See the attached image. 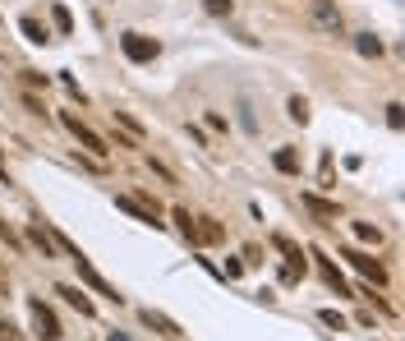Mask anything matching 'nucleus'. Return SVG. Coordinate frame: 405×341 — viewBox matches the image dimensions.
<instances>
[{"label":"nucleus","instance_id":"1","mask_svg":"<svg viewBox=\"0 0 405 341\" xmlns=\"http://www.w3.org/2000/svg\"><path fill=\"white\" fill-rule=\"evenodd\" d=\"M115 208L120 212H134L138 221H148V226H162V208H157V198H148V194H115Z\"/></svg>","mask_w":405,"mask_h":341},{"label":"nucleus","instance_id":"2","mask_svg":"<svg viewBox=\"0 0 405 341\" xmlns=\"http://www.w3.org/2000/svg\"><path fill=\"white\" fill-rule=\"evenodd\" d=\"M308 23H313L318 33L341 37V10L332 5V0H313V5H308Z\"/></svg>","mask_w":405,"mask_h":341},{"label":"nucleus","instance_id":"3","mask_svg":"<svg viewBox=\"0 0 405 341\" xmlns=\"http://www.w3.org/2000/svg\"><path fill=\"white\" fill-rule=\"evenodd\" d=\"M28 309H33V332H37L42 341H60V337H65V332H60V319H55V309H51V305L33 300Z\"/></svg>","mask_w":405,"mask_h":341},{"label":"nucleus","instance_id":"4","mask_svg":"<svg viewBox=\"0 0 405 341\" xmlns=\"http://www.w3.org/2000/svg\"><path fill=\"white\" fill-rule=\"evenodd\" d=\"M120 46H125V55H129L134 65H148V60H157V51H162L152 37H143V33H125Z\"/></svg>","mask_w":405,"mask_h":341},{"label":"nucleus","instance_id":"5","mask_svg":"<svg viewBox=\"0 0 405 341\" xmlns=\"http://www.w3.org/2000/svg\"><path fill=\"white\" fill-rule=\"evenodd\" d=\"M74 263H78V277H83V281H88V286L97 291V295H106V300H115V305H120V291L111 286V281H106V277H101L97 267L88 263V258H83V253H74Z\"/></svg>","mask_w":405,"mask_h":341},{"label":"nucleus","instance_id":"6","mask_svg":"<svg viewBox=\"0 0 405 341\" xmlns=\"http://www.w3.org/2000/svg\"><path fill=\"white\" fill-rule=\"evenodd\" d=\"M60 120H65V130L74 134V139H78V144H83V148H88V153H97V157L106 153V144H101V134H92L88 125H83V120H78V116H74V111H65Z\"/></svg>","mask_w":405,"mask_h":341},{"label":"nucleus","instance_id":"7","mask_svg":"<svg viewBox=\"0 0 405 341\" xmlns=\"http://www.w3.org/2000/svg\"><path fill=\"white\" fill-rule=\"evenodd\" d=\"M341 258H350V267H360V272L369 277L373 286H383V281H387L383 263H378V258H373V253H360V249H341Z\"/></svg>","mask_w":405,"mask_h":341},{"label":"nucleus","instance_id":"8","mask_svg":"<svg viewBox=\"0 0 405 341\" xmlns=\"http://www.w3.org/2000/svg\"><path fill=\"white\" fill-rule=\"evenodd\" d=\"M138 319H143V323H148V328H152V332H162V337H171V341H176V337H180V323H176V319H166L162 309H143Z\"/></svg>","mask_w":405,"mask_h":341},{"label":"nucleus","instance_id":"9","mask_svg":"<svg viewBox=\"0 0 405 341\" xmlns=\"http://www.w3.org/2000/svg\"><path fill=\"white\" fill-rule=\"evenodd\" d=\"M318 258V272H322V281H327L332 291H336V295H350V286H346V277L336 272V263H332V258H322V253H313Z\"/></svg>","mask_w":405,"mask_h":341},{"label":"nucleus","instance_id":"10","mask_svg":"<svg viewBox=\"0 0 405 341\" xmlns=\"http://www.w3.org/2000/svg\"><path fill=\"white\" fill-rule=\"evenodd\" d=\"M55 295H65V305H74L78 314H83V319H92V314H97V305H92V300L83 295L78 286H55Z\"/></svg>","mask_w":405,"mask_h":341},{"label":"nucleus","instance_id":"11","mask_svg":"<svg viewBox=\"0 0 405 341\" xmlns=\"http://www.w3.org/2000/svg\"><path fill=\"white\" fill-rule=\"evenodd\" d=\"M194 235H198V244H217V240H226V231H221L212 217H194Z\"/></svg>","mask_w":405,"mask_h":341},{"label":"nucleus","instance_id":"12","mask_svg":"<svg viewBox=\"0 0 405 341\" xmlns=\"http://www.w3.org/2000/svg\"><path fill=\"white\" fill-rule=\"evenodd\" d=\"M28 240L42 249V258H55V235L46 231V226H28Z\"/></svg>","mask_w":405,"mask_h":341},{"label":"nucleus","instance_id":"13","mask_svg":"<svg viewBox=\"0 0 405 341\" xmlns=\"http://www.w3.org/2000/svg\"><path fill=\"white\" fill-rule=\"evenodd\" d=\"M304 208L313 212V217H327V221H336V203H332V198H318V194H304Z\"/></svg>","mask_w":405,"mask_h":341},{"label":"nucleus","instance_id":"14","mask_svg":"<svg viewBox=\"0 0 405 341\" xmlns=\"http://www.w3.org/2000/svg\"><path fill=\"white\" fill-rule=\"evenodd\" d=\"M272 162H276V171H285V176H295V171H299V153H295V148H281Z\"/></svg>","mask_w":405,"mask_h":341},{"label":"nucleus","instance_id":"15","mask_svg":"<svg viewBox=\"0 0 405 341\" xmlns=\"http://www.w3.org/2000/svg\"><path fill=\"white\" fill-rule=\"evenodd\" d=\"M171 217H176V226H180V235H185L189 244H198V235H194V217H189V208H176L171 212Z\"/></svg>","mask_w":405,"mask_h":341},{"label":"nucleus","instance_id":"16","mask_svg":"<svg viewBox=\"0 0 405 341\" xmlns=\"http://www.w3.org/2000/svg\"><path fill=\"white\" fill-rule=\"evenodd\" d=\"M19 28H23V37H28V42H37V46H42V42H51V33H46V28H42L37 19H23Z\"/></svg>","mask_w":405,"mask_h":341},{"label":"nucleus","instance_id":"17","mask_svg":"<svg viewBox=\"0 0 405 341\" xmlns=\"http://www.w3.org/2000/svg\"><path fill=\"white\" fill-rule=\"evenodd\" d=\"M299 277H304V258H299V263H295V258H285V267H281V281H285V286H295Z\"/></svg>","mask_w":405,"mask_h":341},{"label":"nucleus","instance_id":"18","mask_svg":"<svg viewBox=\"0 0 405 341\" xmlns=\"http://www.w3.org/2000/svg\"><path fill=\"white\" fill-rule=\"evenodd\" d=\"M355 235H360L364 244H383V231H378V226H369V221H355Z\"/></svg>","mask_w":405,"mask_h":341},{"label":"nucleus","instance_id":"19","mask_svg":"<svg viewBox=\"0 0 405 341\" xmlns=\"http://www.w3.org/2000/svg\"><path fill=\"white\" fill-rule=\"evenodd\" d=\"M272 244H276V249L285 253V258H295V263H299V258H304V253H299V244L290 240V235H272Z\"/></svg>","mask_w":405,"mask_h":341},{"label":"nucleus","instance_id":"20","mask_svg":"<svg viewBox=\"0 0 405 341\" xmlns=\"http://www.w3.org/2000/svg\"><path fill=\"white\" fill-rule=\"evenodd\" d=\"M355 46H360V55H383V42H378L373 33H360V42H355Z\"/></svg>","mask_w":405,"mask_h":341},{"label":"nucleus","instance_id":"21","mask_svg":"<svg viewBox=\"0 0 405 341\" xmlns=\"http://www.w3.org/2000/svg\"><path fill=\"white\" fill-rule=\"evenodd\" d=\"M115 120H120V125H125V134H129V139H143V125H138V120H134L129 111H115Z\"/></svg>","mask_w":405,"mask_h":341},{"label":"nucleus","instance_id":"22","mask_svg":"<svg viewBox=\"0 0 405 341\" xmlns=\"http://www.w3.org/2000/svg\"><path fill=\"white\" fill-rule=\"evenodd\" d=\"M51 19H55V28H60V33H74V19H69V10H65V5H55V10H51Z\"/></svg>","mask_w":405,"mask_h":341},{"label":"nucleus","instance_id":"23","mask_svg":"<svg viewBox=\"0 0 405 341\" xmlns=\"http://www.w3.org/2000/svg\"><path fill=\"white\" fill-rule=\"evenodd\" d=\"M285 111H290V120H299V125L308 120V102L304 97H290V106H285Z\"/></svg>","mask_w":405,"mask_h":341},{"label":"nucleus","instance_id":"24","mask_svg":"<svg viewBox=\"0 0 405 341\" xmlns=\"http://www.w3.org/2000/svg\"><path fill=\"white\" fill-rule=\"evenodd\" d=\"M322 323H327V328H346V319H341V314H336V309H322Z\"/></svg>","mask_w":405,"mask_h":341},{"label":"nucleus","instance_id":"25","mask_svg":"<svg viewBox=\"0 0 405 341\" xmlns=\"http://www.w3.org/2000/svg\"><path fill=\"white\" fill-rule=\"evenodd\" d=\"M23 106L33 111V116H46V111H42V102H37V97H33V92H23Z\"/></svg>","mask_w":405,"mask_h":341},{"label":"nucleus","instance_id":"26","mask_svg":"<svg viewBox=\"0 0 405 341\" xmlns=\"http://www.w3.org/2000/svg\"><path fill=\"white\" fill-rule=\"evenodd\" d=\"M401 120H405L401 106H387V125H392V130H401Z\"/></svg>","mask_w":405,"mask_h":341},{"label":"nucleus","instance_id":"27","mask_svg":"<svg viewBox=\"0 0 405 341\" xmlns=\"http://www.w3.org/2000/svg\"><path fill=\"white\" fill-rule=\"evenodd\" d=\"M208 14H230V0H208Z\"/></svg>","mask_w":405,"mask_h":341},{"label":"nucleus","instance_id":"28","mask_svg":"<svg viewBox=\"0 0 405 341\" xmlns=\"http://www.w3.org/2000/svg\"><path fill=\"white\" fill-rule=\"evenodd\" d=\"M14 332H19V328H14V323H0V341H19V337H14Z\"/></svg>","mask_w":405,"mask_h":341}]
</instances>
